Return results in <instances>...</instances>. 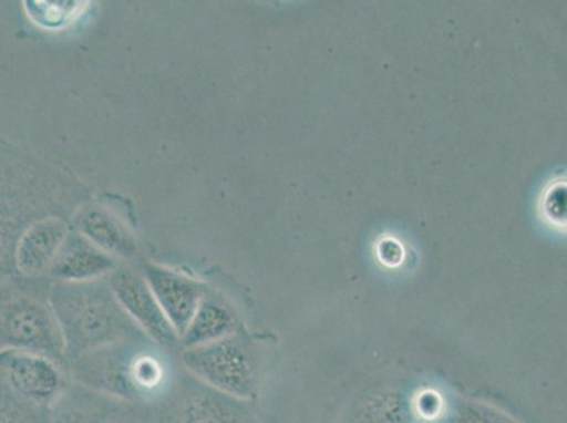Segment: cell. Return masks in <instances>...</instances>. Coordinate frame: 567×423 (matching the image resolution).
I'll use <instances>...</instances> for the list:
<instances>
[{
  "instance_id": "obj_19",
  "label": "cell",
  "mask_w": 567,
  "mask_h": 423,
  "mask_svg": "<svg viewBox=\"0 0 567 423\" xmlns=\"http://www.w3.org/2000/svg\"><path fill=\"white\" fill-rule=\"evenodd\" d=\"M117 423V422H116ZM126 423H137V422H126Z\"/></svg>"
},
{
  "instance_id": "obj_1",
  "label": "cell",
  "mask_w": 567,
  "mask_h": 423,
  "mask_svg": "<svg viewBox=\"0 0 567 423\" xmlns=\"http://www.w3.org/2000/svg\"><path fill=\"white\" fill-rule=\"evenodd\" d=\"M49 301L63 338L66 363L113 344L147 338L118 303L110 282L101 278L56 281L50 288Z\"/></svg>"
},
{
  "instance_id": "obj_15",
  "label": "cell",
  "mask_w": 567,
  "mask_h": 423,
  "mask_svg": "<svg viewBox=\"0 0 567 423\" xmlns=\"http://www.w3.org/2000/svg\"><path fill=\"white\" fill-rule=\"evenodd\" d=\"M75 224L82 236L107 255L123 257V259H132L136 256V240L112 212L101 206H87L80 212Z\"/></svg>"
},
{
  "instance_id": "obj_11",
  "label": "cell",
  "mask_w": 567,
  "mask_h": 423,
  "mask_svg": "<svg viewBox=\"0 0 567 423\" xmlns=\"http://www.w3.org/2000/svg\"><path fill=\"white\" fill-rule=\"evenodd\" d=\"M115 257L107 255L79 231L66 235L49 275L59 282L100 280L115 271Z\"/></svg>"
},
{
  "instance_id": "obj_13",
  "label": "cell",
  "mask_w": 567,
  "mask_h": 423,
  "mask_svg": "<svg viewBox=\"0 0 567 423\" xmlns=\"http://www.w3.org/2000/svg\"><path fill=\"white\" fill-rule=\"evenodd\" d=\"M415 412L422 423H519L496 406L435 391L415 396Z\"/></svg>"
},
{
  "instance_id": "obj_12",
  "label": "cell",
  "mask_w": 567,
  "mask_h": 423,
  "mask_svg": "<svg viewBox=\"0 0 567 423\" xmlns=\"http://www.w3.org/2000/svg\"><path fill=\"white\" fill-rule=\"evenodd\" d=\"M126 402L79 383L66 386L48 412L45 423H116Z\"/></svg>"
},
{
  "instance_id": "obj_2",
  "label": "cell",
  "mask_w": 567,
  "mask_h": 423,
  "mask_svg": "<svg viewBox=\"0 0 567 423\" xmlns=\"http://www.w3.org/2000/svg\"><path fill=\"white\" fill-rule=\"evenodd\" d=\"M151 339L128 340L69 361L75 383L123 402L148 401L167 384L168 369Z\"/></svg>"
},
{
  "instance_id": "obj_17",
  "label": "cell",
  "mask_w": 567,
  "mask_h": 423,
  "mask_svg": "<svg viewBox=\"0 0 567 423\" xmlns=\"http://www.w3.org/2000/svg\"><path fill=\"white\" fill-rule=\"evenodd\" d=\"M48 412L23 404L0 384V423H45Z\"/></svg>"
},
{
  "instance_id": "obj_8",
  "label": "cell",
  "mask_w": 567,
  "mask_h": 423,
  "mask_svg": "<svg viewBox=\"0 0 567 423\" xmlns=\"http://www.w3.org/2000/svg\"><path fill=\"white\" fill-rule=\"evenodd\" d=\"M144 278L175 333L182 339L208 290L203 282L154 265L144 267Z\"/></svg>"
},
{
  "instance_id": "obj_4",
  "label": "cell",
  "mask_w": 567,
  "mask_h": 423,
  "mask_svg": "<svg viewBox=\"0 0 567 423\" xmlns=\"http://www.w3.org/2000/svg\"><path fill=\"white\" fill-rule=\"evenodd\" d=\"M182 360L185 369L200 384L230 399L250 401L259 392L261 350L241 330L218 342L184 349Z\"/></svg>"
},
{
  "instance_id": "obj_9",
  "label": "cell",
  "mask_w": 567,
  "mask_h": 423,
  "mask_svg": "<svg viewBox=\"0 0 567 423\" xmlns=\"http://www.w3.org/2000/svg\"><path fill=\"white\" fill-rule=\"evenodd\" d=\"M159 423H249L241 401L204 384L187 386L168 401Z\"/></svg>"
},
{
  "instance_id": "obj_6",
  "label": "cell",
  "mask_w": 567,
  "mask_h": 423,
  "mask_svg": "<svg viewBox=\"0 0 567 423\" xmlns=\"http://www.w3.org/2000/svg\"><path fill=\"white\" fill-rule=\"evenodd\" d=\"M0 384L23 404L49 412L70 385L69 368L28 350H0Z\"/></svg>"
},
{
  "instance_id": "obj_3",
  "label": "cell",
  "mask_w": 567,
  "mask_h": 423,
  "mask_svg": "<svg viewBox=\"0 0 567 423\" xmlns=\"http://www.w3.org/2000/svg\"><path fill=\"white\" fill-rule=\"evenodd\" d=\"M35 281L17 276L0 280V350L45 354L69 368L49 296Z\"/></svg>"
},
{
  "instance_id": "obj_7",
  "label": "cell",
  "mask_w": 567,
  "mask_h": 423,
  "mask_svg": "<svg viewBox=\"0 0 567 423\" xmlns=\"http://www.w3.org/2000/svg\"><path fill=\"white\" fill-rule=\"evenodd\" d=\"M107 282L118 303L152 342L162 349H175L179 345L177 333L159 308L144 276L122 268L112 271Z\"/></svg>"
},
{
  "instance_id": "obj_10",
  "label": "cell",
  "mask_w": 567,
  "mask_h": 423,
  "mask_svg": "<svg viewBox=\"0 0 567 423\" xmlns=\"http://www.w3.org/2000/svg\"><path fill=\"white\" fill-rule=\"evenodd\" d=\"M69 235L64 221L35 220L20 235L13 250V276L40 278L49 272L60 246Z\"/></svg>"
},
{
  "instance_id": "obj_16",
  "label": "cell",
  "mask_w": 567,
  "mask_h": 423,
  "mask_svg": "<svg viewBox=\"0 0 567 423\" xmlns=\"http://www.w3.org/2000/svg\"><path fill=\"white\" fill-rule=\"evenodd\" d=\"M417 422L415 399L401 391H384L370 395L355 407L347 423H414Z\"/></svg>"
},
{
  "instance_id": "obj_5",
  "label": "cell",
  "mask_w": 567,
  "mask_h": 423,
  "mask_svg": "<svg viewBox=\"0 0 567 423\" xmlns=\"http://www.w3.org/2000/svg\"><path fill=\"white\" fill-rule=\"evenodd\" d=\"M35 172L22 152L0 138V280L13 276L12 259L20 235L32 225Z\"/></svg>"
},
{
  "instance_id": "obj_18",
  "label": "cell",
  "mask_w": 567,
  "mask_h": 423,
  "mask_svg": "<svg viewBox=\"0 0 567 423\" xmlns=\"http://www.w3.org/2000/svg\"><path fill=\"white\" fill-rule=\"evenodd\" d=\"M25 7L30 18L44 28H59L74 17L80 3L69 2H29Z\"/></svg>"
},
{
  "instance_id": "obj_14",
  "label": "cell",
  "mask_w": 567,
  "mask_h": 423,
  "mask_svg": "<svg viewBox=\"0 0 567 423\" xmlns=\"http://www.w3.org/2000/svg\"><path fill=\"white\" fill-rule=\"evenodd\" d=\"M240 330L241 323L235 308L226 299L206 291L193 321L179 339V345L184 349L199 348L218 342Z\"/></svg>"
}]
</instances>
